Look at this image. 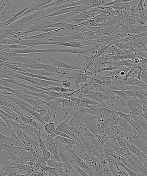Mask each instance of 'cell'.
<instances>
[{
    "label": "cell",
    "instance_id": "cell-1",
    "mask_svg": "<svg viewBox=\"0 0 147 176\" xmlns=\"http://www.w3.org/2000/svg\"><path fill=\"white\" fill-rule=\"evenodd\" d=\"M4 51L6 53H17L21 54H30V55H41L45 53L52 52V49H36L33 47H29L24 49L19 50H11V49H4Z\"/></svg>",
    "mask_w": 147,
    "mask_h": 176
},
{
    "label": "cell",
    "instance_id": "cell-2",
    "mask_svg": "<svg viewBox=\"0 0 147 176\" xmlns=\"http://www.w3.org/2000/svg\"><path fill=\"white\" fill-rule=\"evenodd\" d=\"M86 110L87 108L77 105L72 118L68 122L69 126H75L82 123L84 115L87 113Z\"/></svg>",
    "mask_w": 147,
    "mask_h": 176
},
{
    "label": "cell",
    "instance_id": "cell-3",
    "mask_svg": "<svg viewBox=\"0 0 147 176\" xmlns=\"http://www.w3.org/2000/svg\"><path fill=\"white\" fill-rule=\"evenodd\" d=\"M40 55L50 60L52 63V65L56 68L64 69L65 70H72V71H79V70H82L83 68V67L74 66L68 64L64 62H60L52 58L48 57L45 56L44 55V54H41Z\"/></svg>",
    "mask_w": 147,
    "mask_h": 176
},
{
    "label": "cell",
    "instance_id": "cell-4",
    "mask_svg": "<svg viewBox=\"0 0 147 176\" xmlns=\"http://www.w3.org/2000/svg\"><path fill=\"white\" fill-rule=\"evenodd\" d=\"M86 111L87 113H90L95 116L101 117L111 116L116 112V111L106 107H102V108L91 107L90 109H87Z\"/></svg>",
    "mask_w": 147,
    "mask_h": 176
},
{
    "label": "cell",
    "instance_id": "cell-5",
    "mask_svg": "<svg viewBox=\"0 0 147 176\" xmlns=\"http://www.w3.org/2000/svg\"><path fill=\"white\" fill-rule=\"evenodd\" d=\"M14 44H19L29 47H35L38 45H48L49 41L46 40H12Z\"/></svg>",
    "mask_w": 147,
    "mask_h": 176
},
{
    "label": "cell",
    "instance_id": "cell-6",
    "mask_svg": "<svg viewBox=\"0 0 147 176\" xmlns=\"http://www.w3.org/2000/svg\"><path fill=\"white\" fill-rule=\"evenodd\" d=\"M50 23H51V22H48L45 20L44 19H42L37 23L26 27L24 28L25 29V31L22 32H24V33L28 35L29 34L32 33V32H38L39 30L45 28L46 26Z\"/></svg>",
    "mask_w": 147,
    "mask_h": 176
},
{
    "label": "cell",
    "instance_id": "cell-7",
    "mask_svg": "<svg viewBox=\"0 0 147 176\" xmlns=\"http://www.w3.org/2000/svg\"><path fill=\"white\" fill-rule=\"evenodd\" d=\"M63 29H59L53 32H47V33H42L39 34L37 35L27 36L23 38L21 40H47L50 38H52L57 35L60 31L63 30Z\"/></svg>",
    "mask_w": 147,
    "mask_h": 176
},
{
    "label": "cell",
    "instance_id": "cell-8",
    "mask_svg": "<svg viewBox=\"0 0 147 176\" xmlns=\"http://www.w3.org/2000/svg\"><path fill=\"white\" fill-rule=\"evenodd\" d=\"M124 85H133V86L138 87L141 90L144 91V90L146 91L147 84L142 82L140 80L134 77H128L127 80L124 82Z\"/></svg>",
    "mask_w": 147,
    "mask_h": 176
},
{
    "label": "cell",
    "instance_id": "cell-9",
    "mask_svg": "<svg viewBox=\"0 0 147 176\" xmlns=\"http://www.w3.org/2000/svg\"><path fill=\"white\" fill-rule=\"evenodd\" d=\"M0 109L12 117L14 119V121L16 122L20 125L24 124V122L21 118L12 108L8 106H0Z\"/></svg>",
    "mask_w": 147,
    "mask_h": 176
},
{
    "label": "cell",
    "instance_id": "cell-10",
    "mask_svg": "<svg viewBox=\"0 0 147 176\" xmlns=\"http://www.w3.org/2000/svg\"><path fill=\"white\" fill-rule=\"evenodd\" d=\"M82 12L74 10L72 12L60 15L55 17L54 20L51 22V23H61V22H65L67 21L69 18H71L81 13Z\"/></svg>",
    "mask_w": 147,
    "mask_h": 176
},
{
    "label": "cell",
    "instance_id": "cell-11",
    "mask_svg": "<svg viewBox=\"0 0 147 176\" xmlns=\"http://www.w3.org/2000/svg\"><path fill=\"white\" fill-rule=\"evenodd\" d=\"M73 40L74 39L68 36L57 34L55 36L50 38L46 40L51 42L54 43H63L71 42L72 40Z\"/></svg>",
    "mask_w": 147,
    "mask_h": 176
},
{
    "label": "cell",
    "instance_id": "cell-12",
    "mask_svg": "<svg viewBox=\"0 0 147 176\" xmlns=\"http://www.w3.org/2000/svg\"><path fill=\"white\" fill-rule=\"evenodd\" d=\"M79 106L84 107L87 109H90L92 106L91 105H93L96 106H100L104 107L102 105H101L99 103L95 101H94L88 98H83L80 99L79 105Z\"/></svg>",
    "mask_w": 147,
    "mask_h": 176
},
{
    "label": "cell",
    "instance_id": "cell-13",
    "mask_svg": "<svg viewBox=\"0 0 147 176\" xmlns=\"http://www.w3.org/2000/svg\"><path fill=\"white\" fill-rule=\"evenodd\" d=\"M23 70L24 71L33 74V75H43L46 76H55V75L51 74L50 73L48 72V71H46L43 69H40V70H35V69H30V68H22Z\"/></svg>",
    "mask_w": 147,
    "mask_h": 176
},
{
    "label": "cell",
    "instance_id": "cell-14",
    "mask_svg": "<svg viewBox=\"0 0 147 176\" xmlns=\"http://www.w3.org/2000/svg\"><path fill=\"white\" fill-rule=\"evenodd\" d=\"M52 53H72V54H83L84 51L82 49H52Z\"/></svg>",
    "mask_w": 147,
    "mask_h": 176
},
{
    "label": "cell",
    "instance_id": "cell-15",
    "mask_svg": "<svg viewBox=\"0 0 147 176\" xmlns=\"http://www.w3.org/2000/svg\"><path fill=\"white\" fill-rule=\"evenodd\" d=\"M8 75L12 76L13 77H15V78L24 80L29 82V83H32V84H35V85H38L37 83L34 80V79L32 78V77L25 76V75H21V74H17L15 72V74H13V75H10V74H8Z\"/></svg>",
    "mask_w": 147,
    "mask_h": 176
},
{
    "label": "cell",
    "instance_id": "cell-16",
    "mask_svg": "<svg viewBox=\"0 0 147 176\" xmlns=\"http://www.w3.org/2000/svg\"><path fill=\"white\" fill-rule=\"evenodd\" d=\"M39 85L41 86H56L61 87V85L58 84L57 83L55 82L51 81L33 78Z\"/></svg>",
    "mask_w": 147,
    "mask_h": 176
},
{
    "label": "cell",
    "instance_id": "cell-17",
    "mask_svg": "<svg viewBox=\"0 0 147 176\" xmlns=\"http://www.w3.org/2000/svg\"><path fill=\"white\" fill-rule=\"evenodd\" d=\"M19 153H20V158L22 161H31V160L33 157V156L30 152L28 151L27 150L23 149L21 150Z\"/></svg>",
    "mask_w": 147,
    "mask_h": 176
},
{
    "label": "cell",
    "instance_id": "cell-18",
    "mask_svg": "<svg viewBox=\"0 0 147 176\" xmlns=\"http://www.w3.org/2000/svg\"><path fill=\"white\" fill-rule=\"evenodd\" d=\"M44 130L47 135H50L53 134L56 130V127L54 122H49L45 124Z\"/></svg>",
    "mask_w": 147,
    "mask_h": 176
},
{
    "label": "cell",
    "instance_id": "cell-19",
    "mask_svg": "<svg viewBox=\"0 0 147 176\" xmlns=\"http://www.w3.org/2000/svg\"><path fill=\"white\" fill-rule=\"evenodd\" d=\"M75 164L79 167L81 168L82 169L84 170V171H85L91 169L87 165V164L84 161L79 158V157L76 158L75 159Z\"/></svg>",
    "mask_w": 147,
    "mask_h": 176
},
{
    "label": "cell",
    "instance_id": "cell-20",
    "mask_svg": "<svg viewBox=\"0 0 147 176\" xmlns=\"http://www.w3.org/2000/svg\"><path fill=\"white\" fill-rule=\"evenodd\" d=\"M106 154L109 168L112 169H113L114 167L117 168H118V165L117 160L109 154Z\"/></svg>",
    "mask_w": 147,
    "mask_h": 176
},
{
    "label": "cell",
    "instance_id": "cell-21",
    "mask_svg": "<svg viewBox=\"0 0 147 176\" xmlns=\"http://www.w3.org/2000/svg\"><path fill=\"white\" fill-rule=\"evenodd\" d=\"M70 79H75V85L77 88V90L79 89V85L80 83L84 82L85 80V76L83 74H79L75 76H73L70 77Z\"/></svg>",
    "mask_w": 147,
    "mask_h": 176
},
{
    "label": "cell",
    "instance_id": "cell-22",
    "mask_svg": "<svg viewBox=\"0 0 147 176\" xmlns=\"http://www.w3.org/2000/svg\"><path fill=\"white\" fill-rule=\"evenodd\" d=\"M70 126L69 124L65 123L64 122H61L58 126H57L56 130L58 131L66 133L70 130Z\"/></svg>",
    "mask_w": 147,
    "mask_h": 176
},
{
    "label": "cell",
    "instance_id": "cell-23",
    "mask_svg": "<svg viewBox=\"0 0 147 176\" xmlns=\"http://www.w3.org/2000/svg\"><path fill=\"white\" fill-rule=\"evenodd\" d=\"M24 148H19L18 147L13 146L9 148L6 151L8 152L10 154L12 155V156H14L20 152L21 150H23Z\"/></svg>",
    "mask_w": 147,
    "mask_h": 176
},
{
    "label": "cell",
    "instance_id": "cell-24",
    "mask_svg": "<svg viewBox=\"0 0 147 176\" xmlns=\"http://www.w3.org/2000/svg\"><path fill=\"white\" fill-rule=\"evenodd\" d=\"M36 134L37 136L38 137L39 147L40 148V150H41V153L42 156V155L45 154V153L47 152V149H46V145L44 143L43 140L40 137V136L39 135H38L36 133Z\"/></svg>",
    "mask_w": 147,
    "mask_h": 176
},
{
    "label": "cell",
    "instance_id": "cell-25",
    "mask_svg": "<svg viewBox=\"0 0 147 176\" xmlns=\"http://www.w3.org/2000/svg\"><path fill=\"white\" fill-rule=\"evenodd\" d=\"M117 114L120 116V117L122 118V120L127 123L130 124V120L132 117V116L130 114L122 113L120 111L117 112Z\"/></svg>",
    "mask_w": 147,
    "mask_h": 176
},
{
    "label": "cell",
    "instance_id": "cell-26",
    "mask_svg": "<svg viewBox=\"0 0 147 176\" xmlns=\"http://www.w3.org/2000/svg\"><path fill=\"white\" fill-rule=\"evenodd\" d=\"M51 138L50 137L49 135L47 137V138L46 140H44V142L46 145V149L47 152L51 153V154H52V144L51 143Z\"/></svg>",
    "mask_w": 147,
    "mask_h": 176
},
{
    "label": "cell",
    "instance_id": "cell-27",
    "mask_svg": "<svg viewBox=\"0 0 147 176\" xmlns=\"http://www.w3.org/2000/svg\"><path fill=\"white\" fill-rule=\"evenodd\" d=\"M52 154L54 158L58 162L60 163L59 151L58 148L55 145L52 144Z\"/></svg>",
    "mask_w": 147,
    "mask_h": 176
},
{
    "label": "cell",
    "instance_id": "cell-28",
    "mask_svg": "<svg viewBox=\"0 0 147 176\" xmlns=\"http://www.w3.org/2000/svg\"><path fill=\"white\" fill-rule=\"evenodd\" d=\"M50 167L54 168L57 171H61L62 169V168L61 167L60 165V163L57 161H53L50 160Z\"/></svg>",
    "mask_w": 147,
    "mask_h": 176
},
{
    "label": "cell",
    "instance_id": "cell-29",
    "mask_svg": "<svg viewBox=\"0 0 147 176\" xmlns=\"http://www.w3.org/2000/svg\"><path fill=\"white\" fill-rule=\"evenodd\" d=\"M61 83H62L61 87L66 88V89H69V88L71 87V85H75V84L71 83L70 82H69V81L67 80H63Z\"/></svg>",
    "mask_w": 147,
    "mask_h": 176
},
{
    "label": "cell",
    "instance_id": "cell-30",
    "mask_svg": "<svg viewBox=\"0 0 147 176\" xmlns=\"http://www.w3.org/2000/svg\"><path fill=\"white\" fill-rule=\"evenodd\" d=\"M90 28L93 30V32H95L96 35L101 36L102 34V31L101 28L98 27H90Z\"/></svg>",
    "mask_w": 147,
    "mask_h": 176
},
{
    "label": "cell",
    "instance_id": "cell-31",
    "mask_svg": "<svg viewBox=\"0 0 147 176\" xmlns=\"http://www.w3.org/2000/svg\"><path fill=\"white\" fill-rule=\"evenodd\" d=\"M117 68L116 67H107V68H104L100 69V70H98V72H101L105 71H112V70H116Z\"/></svg>",
    "mask_w": 147,
    "mask_h": 176
},
{
    "label": "cell",
    "instance_id": "cell-32",
    "mask_svg": "<svg viewBox=\"0 0 147 176\" xmlns=\"http://www.w3.org/2000/svg\"><path fill=\"white\" fill-rule=\"evenodd\" d=\"M50 156L51 153L47 152L46 153H45V154L42 155L41 157H42L43 159L45 161L47 162V161L48 160V159H50Z\"/></svg>",
    "mask_w": 147,
    "mask_h": 176
},
{
    "label": "cell",
    "instance_id": "cell-33",
    "mask_svg": "<svg viewBox=\"0 0 147 176\" xmlns=\"http://www.w3.org/2000/svg\"><path fill=\"white\" fill-rule=\"evenodd\" d=\"M7 78L5 76V73L3 72L1 69H0V79Z\"/></svg>",
    "mask_w": 147,
    "mask_h": 176
},
{
    "label": "cell",
    "instance_id": "cell-34",
    "mask_svg": "<svg viewBox=\"0 0 147 176\" xmlns=\"http://www.w3.org/2000/svg\"><path fill=\"white\" fill-rule=\"evenodd\" d=\"M32 173L30 172H26L25 174H21L18 176H31Z\"/></svg>",
    "mask_w": 147,
    "mask_h": 176
},
{
    "label": "cell",
    "instance_id": "cell-35",
    "mask_svg": "<svg viewBox=\"0 0 147 176\" xmlns=\"http://www.w3.org/2000/svg\"><path fill=\"white\" fill-rule=\"evenodd\" d=\"M4 50H2V51H0V55H2V54H3V53H4Z\"/></svg>",
    "mask_w": 147,
    "mask_h": 176
}]
</instances>
